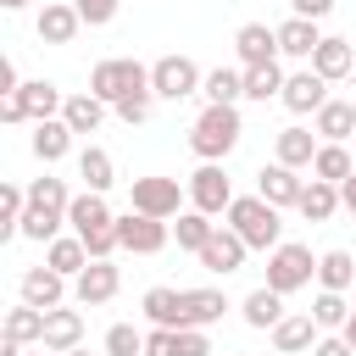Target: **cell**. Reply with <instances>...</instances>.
<instances>
[{
	"label": "cell",
	"mask_w": 356,
	"mask_h": 356,
	"mask_svg": "<svg viewBox=\"0 0 356 356\" xmlns=\"http://www.w3.org/2000/svg\"><path fill=\"white\" fill-rule=\"evenodd\" d=\"M67 228L89 245V256H111V250H122V239H117V217H111V206H106L100 189L72 195V206H67Z\"/></svg>",
	"instance_id": "obj_1"
},
{
	"label": "cell",
	"mask_w": 356,
	"mask_h": 356,
	"mask_svg": "<svg viewBox=\"0 0 356 356\" xmlns=\"http://www.w3.org/2000/svg\"><path fill=\"white\" fill-rule=\"evenodd\" d=\"M228 228H234L250 250H278V245H284L278 206L261 200V195H234V206H228Z\"/></svg>",
	"instance_id": "obj_2"
},
{
	"label": "cell",
	"mask_w": 356,
	"mask_h": 356,
	"mask_svg": "<svg viewBox=\"0 0 356 356\" xmlns=\"http://www.w3.org/2000/svg\"><path fill=\"white\" fill-rule=\"evenodd\" d=\"M239 134H245L239 106H206V111L195 117V128H189V150H195L200 161H222V156L239 145Z\"/></svg>",
	"instance_id": "obj_3"
},
{
	"label": "cell",
	"mask_w": 356,
	"mask_h": 356,
	"mask_svg": "<svg viewBox=\"0 0 356 356\" xmlns=\"http://www.w3.org/2000/svg\"><path fill=\"white\" fill-rule=\"evenodd\" d=\"M150 89V67H139L134 56H106V61H95V72H89V95H100L106 106H117L122 95H145ZM156 95V89H150Z\"/></svg>",
	"instance_id": "obj_4"
},
{
	"label": "cell",
	"mask_w": 356,
	"mask_h": 356,
	"mask_svg": "<svg viewBox=\"0 0 356 356\" xmlns=\"http://www.w3.org/2000/svg\"><path fill=\"white\" fill-rule=\"evenodd\" d=\"M317 278V256L306 250V245H278V250H267V289H278V295H295V289H306Z\"/></svg>",
	"instance_id": "obj_5"
},
{
	"label": "cell",
	"mask_w": 356,
	"mask_h": 356,
	"mask_svg": "<svg viewBox=\"0 0 356 356\" xmlns=\"http://www.w3.org/2000/svg\"><path fill=\"white\" fill-rule=\"evenodd\" d=\"M184 189H189V206L206 211V217H228V206H234V184H228L222 161H200Z\"/></svg>",
	"instance_id": "obj_6"
},
{
	"label": "cell",
	"mask_w": 356,
	"mask_h": 356,
	"mask_svg": "<svg viewBox=\"0 0 356 356\" xmlns=\"http://www.w3.org/2000/svg\"><path fill=\"white\" fill-rule=\"evenodd\" d=\"M200 83H206V72H200L189 56H161V61H150V89H156V100H189V95H200Z\"/></svg>",
	"instance_id": "obj_7"
},
{
	"label": "cell",
	"mask_w": 356,
	"mask_h": 356,
	"mask_svg": "<svg viewBox=\"0 0 356 356\" xmlns=\"http://www.w3.org/2000/svg\"><path fill=\"white\" fill-rule=\"evenodd\" d=\"M184 195L189 189H178V178H134V211H145V217H178L184 211Z\"/></svg>",
	"instance_id": "obj_8"
},
{
	"label": "cell",
	"mask_w": 356,
	"mask_h": 356,
	"mask_svg": "<svg viewBox=\"0 0 356 356\" xmlns=\"http://www.w3.org/2000/svg\"><path fill=\"white\" fill-rule=\"evenodd\" d=\"M117 239H122V250H134V256H156V250L172 239V228H167V217L128 211V217H117Z\"/></svg>",
	"instance_id": "obj_9"
},
{
	"label": "cell",
	"mask_w": 356,
	"mask_h": 356,
	"mask_svg": "<svg viewBox=\"0 0 356 356\" xmlns=\"http://www.w3.org/2000/svg\"><path fill=\"white\" fill-rule=\"evenodd\" d=\"M117 289H122V273L111 267V256H95V261L72 278V300H78V306H106Z\"/></svg>",
	"instance_id": "obj_10"
},
{
	"label": "cell",
	"mask_w": 356,
	"mask_h": 356,
	"mask_svg": "<svg viewBox=\"0 0 356 356\" xmlns=\"http://www.w3.org/2000/svg\"><path fill=\"white\" fill-rule=\"evenodd\" d=\"M278 100H284L295 117H317V111L328 106V78H323V72H312V67H306V72H289Z\"/></svg>",
	"instance_id": "obj_11"
},
{
	"label": "cell",
	"mask_w": 356,
	"mask_h": 356,
	"mask_svg": "<svg viewBox=\"0 0 356 356\" xmlns=\"http://www.w3.org/2000/svg\"><path fill=\"white\" fill-rule=\"evenodd\" d=\"M245 250H250V245H245V239H239V234H234L228 222H217V234H211V239L200 245V267H206V273H222V278H228V273H239V267H245Z\"/></svg>",
	"instance_id": "obj_12"
},
{
	"label": "cell",
	"mask_w": 356,
	"mask_h": 356,
	"mask_svg": "<svg viewBox=\"0 0 356 356\" xmlns=\"http://www.w3.org/2000/svg\"><path fill=\"white\" fill-rule=\"evenodd\" d=\"M50 356H67V350H78L83 345V312H72V306H50L44 312V339H39Z\"/></svg>",
	"instance_id": "obj_13"
},
{
	"label": "cell",
	"mask_w": 356,
	"mask_h": 356,
	"mask_svg": "<svg viewBox=\"0 0 356 356\" xmlns=\"http://www.w3.org/2000/svg\"><path fill=\"white\" fill-rule=\"evenodd\" d=\"M17 289H22V300H28V306L50 312V306H61V300H67V273H56V267L44 261V267H28Z\"/></svg>",
	"instance_id": "obj_14"
},
{
	"label": "cell",
	"mask_w": 356,
	"mask_h": 356,
	"mask_svg": "<svg viewBox=\"0 0 356 356\" xmlns=\"http://www.w3.org/2000/svg\"><path fill=\"white\" fill-rule=\"evenodd\" d=\"M317 128H300V122H289V128H278V139H273V161H284V167H312V156H317Z\"/></svg>",
	"instance_id": "obj_15"
},
{
	"label": "cell",
	"mask_w": 356,
	"mask_h": 356,
	"mask_svg": "<svg viewBox=\"0 0 356 356\" xmlns=\"http://www.w3.org/2000/svg\"><path fill=\"white\" fill-rule=\"evenodd\" d=\"M300 189H306V178H300L295 167H284V161H273V167H261V172H256V195H261V200H273L278 211H284V206H295V200H300Z\"/></svg>",
	"instance_id": "obj_16"
},
{
	"label": "cell",
	"mask_w": 356,
	"mask_h": 356,
	"mask_svg": "<svg viewBox=\"0 0 356 356\" xmlns=\"http://www.w3.org/2000/svg\"><path fill=\"white\" fill-rule=\"evenodd\" d=\"M33 28H39L44 44H72L78 28H83V17H78V6H67V0H44V11H39Z\"/></svg>",
	"instance_id": "obj_17"
},
{
	"label": "cell",
	"mask_w": 356,
	"mask_h": 356,
	"mask_svg": "<svg viewBox=\"0 0 356 356\" xmlns=\"http://www.w3.org/2000/svg\"><path fill=\"white\" fill-rule=\"evenodd\" d=\"M234 50H239V67L278 61V28H267V22H245V28L234 33Z\"/></svg>",
	"instance_id": "obj_18"
},
{
	"label": "cell",
	"mask_w": 356,
	"mask_h": 356,
	"mask_svg": "<svg viewBox=\"0 0 356 356\" xmlns=\"http://www.w3.org/2000/svg\"><path fill=\"white\" fill-rule=\"evenodd\" d=\"M317 345V317L312 312H284V323L273 328V350L278 356H300Z\"/></svg>",
	"instance_id": "obj_19"
},
{
	"label": "cell",
	"mask_w": 356,
	"mask_h": 356,
	"mask_svg": "<svg viewBox=\"0 0 356 356\" xmlns=\"http://www.w3.org/2000/svg\"><path fill=\"white\" fill-rule=\"evenodd\" d=\"M323 44L317 22L312 17H284L278 22V56H295V61H312V50Z\"/></svg>",
	"instance_id": "obj_20"
},
{
	"label": "cell",
	"mask_w": 356,
	"mask_h": 356,
	"mask_svg": "<svg viewBox=\"0 0 356 356\" xmlns=\"http://www.w3.org/2000/svg\"><path fill=\"white\" fill-rule=\"evenodd\" d=\"M312 72H323L328 83H334V78H350V72H356V44H350V39H328V33H323V44L312 50Z\"/></svg>",
	"instance_id": "obj_21"
},
{
	"label": "cell",
	"mask_w": 356,
	"mask_h": 356,
	"mask_svg": "<svg viewBox=\"0 0 356 356\" xmlns=\"http://www.w3.org/2000/svg\"><path fill=\"white\" fill-rule=\"evenodd\" d=\"M295 211H300L306 222H328V217L339 211V184H328V178H306V189H300Z\"/></svg>",
	"instance_id": "obj_22"
},
{
	"label": "cell",
	"mask_w": 356,
	"mask_h": 356,
	"mask_svg": "<svg viewBox=\"0 0 356 356\" xmlns=\"http://www.w3.org/2000/svg\"><path fill=\"white\" fill-rule=\"evenodd\" d=\"M139 312H145L156 328H184V289H167V284H156V289H145Z\"/></svg>",
	"instance_id": "obj_23"
},
{
	"label": "cell",
	"mask_w": 356,
	"mask_h": 356,
	"mask_svg": "<svg viewBox=\"0 0 356 356\" xmlns=\"http://www.w3.org/2000/svg\"><path fill=\"white\" fill-rule=\"evenodd\" d=\"M222 312H228L222 289H184V328H211L222 323Z\"/></svg>",
	"instance_id": "obj_24"
},
{
	"label": "cell",
	"mask_w": 356,
	"mask_h": 356,
	"mask_svg": "<svg viewBox=\"0 0 356 356\" xmlns=\"http://www.w3.org/2000/svg\"><path fill=\"white\" fill-rule=\"evenodd\" d=\"M17 95H22V111H28V122L61 117V106H67V95H61V89L50 83V78H33V83H22Z\"/></svg>",
	"instance_id": "obj_25"
},
{
	"label": "cell",
	"mask_w": 356,
	"mask_h": 356,
	"mask_svg": "<svg viewBox=\"0 0 356 356\" xmlns=\"http://www.w3.org/2000/svg\"><path fill=\"white\" fill-rule=\"evenodd\" d=\"M72 150V128H67V117H44V122H33V156L50 167V161H61Z\"/></svg>",
	"instance_id": "obj_26"
},
{
	"label": "cell",
	"mask_w": 356,
	"mask_h": 356,
	"mask_svg": "<svg viewBox=\"0 0 356 356\" xmlns=\"http://www.w3.org/2000/svg\"><path fill=\"white\" fill-rule=\"evenodd\" d=\"M44 261H50L56 273H67V278H78V273H83V267H89L95 256H89V245H83L78 234H56V239L44 245Z\"/></svg>",
	"instance_id": "obj_27"
},
{
	"label": "cell",
	"mask_w": 356,
	"mask_h": 356,
	"mask_svg": "<svg viewBox=\"0 0 356 356\" xmlns=\"http://www.w3.org/2000/svg\"><path fill=\"white\" fill-rule=\"evenodd\" d=\"M239 317H245L250 328H267V334H273V328L284 323V295L261 284V289H250V295H245V306H239Z\"/></svg>",
	"instance_id": "obj_28"
},
{
	"label": "cell",
	"mask_w": 356,
	"mask_h": 356,
	"mask_svg": "<svg viewBox=\"0 0 356 356\" xmlns=\"http://www.w3.org/2000/svg\"><path fill=\"white\" fill-rule=\"evenodd\" d=\"M312 128H317V139L350 145V134H356V106H350V100H328V106L312 117Z\"/></svg>",
	"instance_id": "obj_29"
},
{
	"label": "cell",
	"mask_w": 356,
	"mask_h": 356,
	"mask_svg": "<svg viewBox=\"0 0 356 356\" xmlns=\"http://www.w3.org/2000/svg\"><path fill=\"white\" fill-rule=\"evenodd\" d=\"M200 95H206V106H234V100H245V67H211L206 83H200Z\"/></svg>",
	"instance_id": "obj_30"
},
{
	"label": "cell",
	"mask_w": 356,
	"mask_h": 356,
	"mask_svg": "<svg viewBox=\"0 0 356 356\" xmlns=\"http://www.w3.org/2000/svg\"><path fill=\"white\" fill-rule=\"evenodd\" d=\"M78 178H83V189H111L117 184V161H111V150H100V145H83L78 150Z\"/></svg>",
	"instance_id": "obj_31"
},
{
	"label": "cell",
	"mask_w": 356,
	"mask_h": 356,
	"mask_svg": "<svg viewBox=\"0 0 356 356\" xmlns=\"http://www.w3.org/2000/svg\"><path fill=\"white\" fill-rule=\"evenodd\" d=\"M61 222H67V211L61 206H44V200H28V211H22V239H39V245H50L56 234H61Z\"/></svg>",
	"instance_id": "obj_32"
},
{
	"label": "cell",
	"mask_w": 356,
	"mask_h": 356,
	"mask_svg": "<svg viewBox=\"0 0 356 356\" xmlns=\"http://www.w3.org/2000/svg\"><path fill=\"white\" fill-rule=\"evenodd\" d=\"M61 117H67V128H72V134H95V128L106 122V100H100V95H89V89H83V95H67Z\"/></svg>",
	"instance_id": "obj_33"
},
{
	"label": "cell",
	"mask_w": 356,
	"mask_h": 356,
	"mask_svg": "<svg viewBox=\"0 0 356 356\" xmlns=\"http://www.w3.org/2000/svg\"><path fill=\"white\" fill-rule=\"evenodd\" d=\"M350 172H356V161H350V145H334V139H323V145H317V156H312V178L345 184Z\"/></svg>",
	"instance_id": "obj_34"
},
{
	"label": "cell",
	"mask_w": 356,
	"mask_h": 356,
	"mask_svg": "<svg viewBox=\"0 0 356 356\" xmlns=\"http://www.w3.org/2000/svg\"><path fill=\"white\" fill-rule=\"evenodd\" d=\"M284 78H289V72H284L278 61L245 67V100H261V106H267V100H278V95H284Z\"/></svg>",
	"instance_id": "obj_35"
},
{
	"label": "cell",
	"mask_w": 356,
	"mask_h": 356,
	"mask_svg": "<svg viewBox=\"0 0 356 356\" xmlns=\"http://www.w3.org/2000/svg\"><path fill=\"white\" fill-rule=\"evenodd\" d=\"M211 234H217V222H211L206 211H195V206H189V211H178V222H172L178 250H195V256H200V245H206Z\"/></svg>",
	"instance_id": "obj_36"
},
{
	"label": "cell",
	"mask_w": 356,
	"mask_h": 356,
	"mask_svg": "<svg viewBox=\"0 0 356 356\" xmlns=\"http://www.w3.org/2000/svg\"><path fill=\"white\" fill-rule=\"evenodd\" d=\"M350 278H356V256L350 250H323L317 256V284L323 289H350Z\"/></svg>",
	"instance_id": "obj_37"
},
{
	"label": "cell",
	"mask_w": 356,
	"mask_h": 356,
	"mask_svg": "<svg viewBox=\"0 0 356 356\" xmlns=\"http://www.w3.org/2000/svg\"><path fill=\"white\" fill-rule=\"evenodd\" d=\"M6 334L22 339V345H39V339H44V312L28 306V300H17V306L6 312Z\"/></svg>",
	"instance_id": "obj_38"
},
{
	"label": "cell",
	"mask_w": 356,
	"mask_h": 356,
	"mask_svg": "<svg viewBox=\"0 0 356 356\" xmlns=\"http://www.w3.org/2000/svg\"><path fill=\"white\" fill-rule=\"evenodd\" d=\"M312 317H317V328H345V317H350V300H345V289H317V300H312Z\"/></svg>",
	"instance_id": "obj_39"
},
{
	"label": "cell",
	"mask_w": 356,
	"mask_h": 356,
	"mask_svg": "<svg viewBox=\"0 0 356 356\" xmlns=\"http://www.w3.org/2000/svg\"><path fill=\"white\" fill-rule=\"evenodd\" d=\"M22 211H28V189L6 184V189H0V239H11V234L22 228Z\"/></svg>",
	"instance_id": "obj_40"
},
{
	"label": "cell",
	"mask_w": 356,
	"mask_h": 356,
	"mask_svg": "<svg viewBox=\"0 0 356 356\" xmlns=\"http://www.w3.org/2000/svg\"><path fill=\"white\" fill-rule=\"evenodd\" d=\"M106 356H145V334L134 323H111L106 328Z\"/></svg>",
	"instance_id": "obj_41"
},
{
	"label": "cell",
	"mask_w": 356,
	"mask_h": 356,
	"mask_svg": "<svg viewBox=\"0 0 356 356\" xmlns=\"http://www.w3.org/2000/svg\"><path fill=\"white\" fill-rule=\"evenodd\" d=\"M72 6H78L83 28H106V22L117 17V6H122V0H72Z\"/></svg>",
	"instance_id": "obj_42"
},
{
	"label": "cell",
	"mask_w": 356,
	"mask_h": 356,
	"mask_svg": "<svg viewBox=\"0 0 356 356\" xmlns=\"http://www.w3.org/2000/svg\"><path fill=\"white\" fill-rule=\"evenodd\" d=\"M150 100H156L150 89H145V95H122V100H117L111 111H117V117H122V122L134 128V122H145V117H150Z\"/></svg>",
	"instance_id": "obj_43"
},
{
	"label": "cell",
	"mask_w": 356,
	"mask_h": 356,
	"mask_svg": "<svg viewBox=\"0 0 356 356\" xmlns=\"http://www.w3.org/2000/svg\"><path fill=\"white\" fill-rule=\"evenodd\" d=\"M172 356H211L206 328H178V350H172Z\"/></svg>",
	"instance_id": "obj_44"
},
{
	"label": "cell",
	"mask_w": 356,
	"mask_h": 356,
	"mask_svg": "<svg viewBox=\"0 0 356 356\" xmlns=\"http://www.w3.org/2000/svg\"><path fill=\"white\" fill-rule=\"evenodd\" d=\"M178 350V328H150L145 334V356H172Z\"/></svg>",
	"instance_id": "obj_45"
},
{
	"label": "cell",
	"mask_w": 356,
	"mask_h": 356,
	"mask_svg": "<svg viewBox=\"0 0 356 356\" xmlns=\"http://www.w3.org/2000/svg\"><path fill=\"white\" fill-rule=\"evenodd\" d=\"M312 356H356V345H350L345 334H323V339L312 345Z\"/></svg>",
	"instance_id": "obj_46"
},
{
	"label": "cell",
	"mask_w": 356,
	"mask_h": 356,
	"mask_svg": "<svg viewBox=\"0 0 356 356\" xmlns=\"http://www.w3.org/2000/svg\"><path fill=\"white\" fill-rule=\"evenodd\" d=\"M0 122H28V111H22V95H0Z\"/></svg>",
	"instance_id": "obj_47"
},
{
	"label": "cell",
	"mask_w": 356,
	"mask_h": 356,
	"mask_svg": "<svg viewBox=\"0 0 356 356\" xmlns=\"http://www.w3.org/2000/svg\"><path fill=\"white\" fill-rule=\"evenodd\" d=\"M289 6H295V17H312V22L334 11V0H289Z\"/></svg>",
	"instance_id": "obj_48"
},
{
	"label": "cell",
	"mask_w": 356,
	"mask_h": 356,
	"mask_svg": "<svg viewBox=\"0 0 356 356\" xmlns=\"http://www.w3.org/2000/svg\"><path fill=\"white\" fill-rule=\"evenodd\" d=\"M17 89H22V78H17L11 56H0V95H17Z\"/></svg>",
	"instance_id": "obj_49"
},
{
	"label": "cell",
	"mask_w": 356,
	"mask_h": 356,
	"mask_svg": "<svg viewBox=\"0 0 356 356\" xmlns=\"http://www.w3.org/2000/svg\"><path fill=\"white\" fill-rule=\"evenodd\" d=\"M339 206H345V211H350V217H356V172H350V178H345V184H339Z\"/></svg>",
	"instance_id": "obj_50"
},
{
	"label": "cell",
	"mask_w": 356,
	"mask_h": 356,
	"mask_svg": "<svg viewBox=\"0 0 356 356\" xmlns=\"http://www.w3.org/2000/svg\"><path fill=\"white\" fill-rule=\"evenodd\" d=\"M339 334H345V339L356 345V306H350V317H345V328H339Z\"/></svg>",
	"instance_id": "obj_51"
},
{
	"label": "cell",
	"mask_w": 356,
	"mask_h": 356,
	"mask_svg": "<svg viewBox=\"0 0 356 356\" xmlns=\"http://www.w3.org/2000/svg\"><path fill=\"white\" fill-rule=\"evenodd\" d=\"M0 6H6V11H22V6H28V0H0Z\"/></svg>",
	"instance_id": "obj_52"
},
{
	"label": "cell",
	"mask_w": 356,
	"mask_h": 356,
	"mask_svg": "<svg viewBox=\"0 0 356 356\" xmlns=\"http://www.w3.org/2000/svg\"><path fill=\"white\" fill-rule=\"evenodd\" d=\"M67 356H89V350H83V345H78V350H67Z\"/></svg>",
	"instance_id": "obj_53"
},
{
	"label": "cell",
	"mask_w": 356,
	"mask_h": 356,
	"mask_svg": "<svg viewBox=\"0 0 356 356\" xmlns=\"http://www.w3.org/2000/svg\"><path fill=\"white\" fill-rule=\"evenodd\" d=\"M33 356H50V350H44V345H39V350H33Z\"/></svg>",
	"instance_id": "obj_54"
},
{
	"label": "cell",
	"mask_w": 356,
	"mask_h": 356,
	"mask_svg": "<svg viewBox=\"0 0 356 356\" xmlns=\"http://www.w3.org/2000/svg\"><path fill=\"white\" fill-rule=\"evenodd\" d=\"M350 89H356V72H350Z\"/></svg>",
	"instance_id": "obj_55"
},
{
	"label": "cell",
	"mask_w": 356,
	"mask_h": 356,
	"mask_svg": "<svg viewBox=\"0 0 356 356\" xmlns=\"http://www.w3.org/2000/svg\"><path fill=\"white\" fill-rule=\"evenodd\" d=\"M350 145H356V134H350Z\"/></svg>",
	"instance_id": "obj_56"
}]
</instances>
